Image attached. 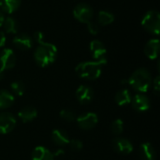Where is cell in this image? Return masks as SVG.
Returning a JSON list of instances; mask_svg holds the SVG:
<instances>
[{
	"mask_svg": "<svg viewBox=\"0 0 160 160\" xmlns=\"http://www.w3.org/2000/svg\"><path fill=\"white\" fill-rule=\"evenodd\" d=\"M106 63H107L106 58H102L96 61L82 62L76 67L75 70L81 78L93 81L100 77L102 72V68L103 66L106 65Z\"/></svg>",
	"mask_w": 160,
	"mask_h": 160,
	"instance_id": "cell-1",
	"label": "cell"
},
{
	"mask_svg": "<svg viewBox=\"0 0 160 160\" xmlns=\"http://www.w3.org/2000/svg\"><path fill=\"white\" fill-rule=\"evenodd\" d=\"M57 55V48L48 42L39 43L38 47L34 52V58L39 67L45 68L54 62Z\"/></svg>",
	"mask_w": 160,
	"mask_h": 160,
	"instance_id": "cell-2",
	"label": "cell"
},
{
	"mask_svg": "<svg viewBox=\"0 0 160 160\" xmlns=\"http://www.w3.org/2000/svg\"><path fill=\"white\" fill-rule=\"evenodd\" d=\"M128 83L136 91L146 93L152 84L151 73L145 68H139L133 72V74L128 80Z\"/></svg>",
	"mask_w": 160,
	"mask_h": 160,
	"instance_id": "cell-3",
	"label": "cell"
},
{
	"mask_svg": "<svg viewBox=\"0 0 160 160\" xmlns=\"http://www.w3.org/2000/svg\"><path fill=\"white\" fill-rule=\"evenodd\" d=\"M142 25L148 32L158 35L160 30V14L158 10H149L142 20Z\"/></svg>",
	"mask_w": 160,
	"mask_h": 160,
	"instance_id": "cell-4",
	"label": "cell"
},
{
	"mask_svg": "<svg viewBox=\"0 0 160 160\" xmlns=\"http://www.w3.org/2000/svg\"><path fill=\"white\" fill-rule=\"evenodd\" d=\"M16 56L11 49H4L0 53V81L4 78L6 71L14 68Z\"/></svg>",
	"mask_w": 160,
	"mask_h": 160,
	"instance_id": "cell-5",
	"label": "cell"
},
{
	"mask_svg": "<svg viewBox=\"0 0 160 160\" xmlns=\"http://www.w3.org/2000/svg\"><path fill=\"white\" fill-rule=\"evenodd\" d=\"M76 122L82 129L89 130L94 128L98 122V116L96 112H88L86 113L81 114L79 117L76 118Z\"/></svg>",
	"mask_w": 160,
	"mask_h": 160,
	"instance_id": "cell-6",
	"label": "cell"
},
{
	"mask_svg": "<svg viewBox=\"0 0 160 160\" xmlns=\"http://www.w3.org/2000/svg\"><path fill=\"white\" fill-rule=\"evenodd\" d=\"M73 15L76 20L81 22L87 23L91 21L93 17V9L92 8L84 3L78 4L73 9Z\"/></svg>",
	"mask_w": 160,
	"mask_h": 160,
	"instance_id": "cell-7",
	"label": "cell"
},
{
	"mask_svg": "<svg viewBox=\"0 0 160 160\" xmlns=\"http://www.w3.org/2000/svg\"><path fill=\"white\" fill-rule=\"evenodd\" d=\"M16 118L10 112L0 113V134H8L16 127Z\"/></svg>",
	"mask_w": 160,
	"mask_h": 160,
	"instance_id": "cell-8",
	"label": "cell"
},
{
	"mask_svg": "<svg viewBox=\"0 0 160 160\" xmlns=\"http://www.w3.org/2000/svg\"><path fill=\"white\" fill-rule=\"evenodd\" d=\"M75 97L81 104L85 105L92 101L94 98V91L90 86L82 84L77 88Z\"/></svg>",
	"mask_w": 160,
	"mask_h": 160,
	"instance_id": "cell-9",
	"label": "cell"
},
{
	"mask_svg": "<svg viewBox=\"0 0 160 160\" xmlns=\"http://www.w3.org/2000/svg\"><path fill=\"white\" fill-rule=\"evenodd\" d=\"M112 145L114 150L122 155H128L130 153L133 152V144L131 143V142L126 138L123 137H118L116 139L113 140L112 142Z\"/></svg>",
	"mask_w": 160,
	"mask_h": 160,
	"instance_id": "cell-10",
	"label": "cell"
},
{
	"mask_svg": "<svg viewBox=\"0 0 160 160\" xmlns=\"http://www.w3.org/2000/svg\"><path fill=\"white\" fill-rule=\"evenodd\" d=\"M131 105L133 109L138 112H146L150 109L151 103L147 96L143 94H137L131 99Z\"/></svg>",
	"mask_w": 160,
	"mask_h": 160,
	"instance_id": "cell-11",
	"label": "cell"
},
{
	"mask_svg": "<svg viewBox=\"0 0 160 160\" xmlns=\"http://www.w3.org/2000/svg\"><path fill=\"white\" fill-rule=\"evenodd\" d=\"M90 52L94 59L99 60L102 58H105L106 54V47L105 45L98 39H94L90 43Z\"/></svg>",
	"mask_w": 160,
	"mask_h": 160,
	"instance_id": "cell-12",
	"label": "cell"
},
{
	"mask_svg": "<svg viewBox=\"0 0 160 160\" xmlns=\"http://www.w3.org/2000/svg\"><path fill=\"white\" fill-rule=\"evenodd\" d=\"M13 44L17 49L25 51V50H29L32 47V39L27 34L22 33V34H18L13 38Z\"/></svg>",
	"mask_w": 160,
	"mask_h": 160,
	"instance_id": "cell-13",
	"label": "cell"
},
{
	"mask_svg": "<svg viewBox=\"0 0 160 160\" xmlns=\"http://www.w3.org/2000/svg\"><path fill=\"white\" fill-rule=\"evenodd\" d=\"M159 40L158 38L149 40L144 47V53L149 59H156L159 53Z\"/></svg>",
	"mask_w": 160,
	"mask_h": 160,
	"instance_id": "cell-14",
	"label": "cell"
},
{
	"mask_svg": "<svg viewBox=\"0 0 160 160\" xmlns=\"http://www.w3.org/2000/svg\"><path fill=\"white\" fill-rule=\"evenodd\" d=\"M37 116H38V111L36 108H34L32 106L23 107L18 112V117L23 123H29V122L35 120L37 118Z\"/></svg>",
	"mask_w": 160,
	"mask_h": 160,
	"instance_id": "cell-15",
	"label": "cell"
},
{
	"mask_svg": "<svg viewBox=\"0 0 160 160\" xmlns=\"http://www.w3.org/2000/svg\"><path fill=\"white\" fill-rule=\"evenodd\" d=\"M52 141L58 146H65L69 143L70 138L63 129H54L52 132Z\"/></svg>",
	"mask_w": 160,
	"mask_h": 160,
	"instance_id": "cell-16",
	"label": "cell"
},
{
	"mask_svg": "<svg viewBox=\"0 0 160 160\" xmlns=\"http://www.w3.org/2000/svg\"><path fill=\"white\" fill-rule=\"evenodd\" d=\"M140 156L142 160H156L157 153L150 142L142 143L140 146Z\"/></svg>",
	"mask_w": 160,
	"mask_h": 160,
	"instance_id": "cell-17",
	"label": "cell"
},
{
	"mask_svg": "<svg viewBox=\"0 0 160 160\" xmlns=\"http://www.w3.org/2000/svg\"><path fill=\"white\" fill-rule=\"evenodd\" d=\"M53 154L44 146H37L32 153V160H53Z\"/></svg>",
	"mask_w": 160,
	"mask_h": 160,
	"instance_id": "cell-18",
	"label": "cell"
},
{
	"mask_svg": "<svg viewBox=\"0 0 160 160\" xmlns=\"http://www.w3.org/2000/svg\"><path fill=\"white\" fill-rule=\"evenodd\" d=\"M15 98L12 93L8 90H0V110L8 109L14 103Z\"/></svg>",
	"mask_w": 160,
	"mask_h": 160,
	"instance_id": "cell-19",
	"label": "cell"
},
{
	"mask_svg": "<svg viewBox=\"0 0 160 160\" xmlns=\"http://www.w3.org/2000/svg\"><path fill=\"white\" fill-rule=\"evenodd\" d=\"M21 5V0H0V8L8 14L13 13Z\"/></svg>",
	"mask_w": 160,
	"mask_h": 160,
	"instance_id": "cell-20",
	"label": "cell"
},
{
	"mask_svg": "<svg viewBox=\"0 0 160 160\" xmlns=\"http://www.w3.org/2000/svg\"><path fill=\"white\" fill-rule=\"evenodd\" d=\"M131 94L128 89H121L115 95V102L119 106H126L131 103Z\"/></svg>",
	"mask_w": 160,
	"mask_h": 160,
	"instance_id": "cell-21",
	"label": "cell"
},
{
	"mask_svg": "<svg viewBox=\"0 0 160 160\" xmlns=\"http://www.w3.org/2000/svg\"><path fill=\"white\" fill-rule=\"evenodd\" d=\"M114 21V15L107 10H101L98 13V24L108 25Z\"/></svg>",
	"mask_w": 160,
	"mask_h": 160,
	"instance_id": "cell-22",
	"label": "cell"
},
{
	"mask_svg": "<svg viewBox=\"0 0 160 160\" xmlns=\"http://www.w3.org/2000/svg\"><path fill=\"white\" fill-rule=\"evenodd\" d=\"M4 28H5V31L7 33H9V34H15L17 33L18 31V23L17 22L11 18V17H8L5 19L4 21Z\"/></svg>",
	"mask_w": 160,
	"mask_h": 160,
	"instance_id": "cell-23",
	"label": "cell"
},
{
	"mask_svg": "<svg viewBox=\"0 0 160 160\" xmlns=\"http://www.w3.org/2000/svg\"><path fill=\"white\" fill-rule=\"evenodd\" d=\"M10 88L12 91V94L18 97H21L25 92V85L21 81H15L10 84Z\"/></svg>",
	"mask_w": 160,
	"mask_h": 160,
	"instance_id": "cell-24",
	"label": "cell"
},
{
	"mask_svg": "<svg viewBox=\"0 0 160 160\" xmlns=\"http://www.w3.org/2000/svg\"><path fill=\"white\" fill-rule=\"evenodd\" d=\"M111 129L112 132L114 135H120L123 131H124V121L120 118L115 119L111 126Z\"/></svg>",
	"mask_w": 160,
	"mask_h": 160,
	"instance_id": "cell-25",
	"label": "cell"
},
{
	"mask_svg": "<svg viewBox=\"0 0 160 160\" xmlns=\"http://www.w3.org/2000/svg\"><path fill=\"white\" fill-rule=\"evenodd\" d=\"M60 117L68 122H73L76 120V114L70 110H62L59 113Z\"/></svg>",
	"mask_w": 160,
	"mask_h": 160,
	"instance_id": "cell-26",
	"label": "cell"
},
{
	"mask_svg": "<svg viewBox=\"0 0 160 160\" xmlns=\"http://www.w3.org/2000/svg\"><path fill=\"white\" fill-rule=\"evenodd\" d=\"M87 28H88V31L90 32V34H92V35H97L99 32V24L96 22L90 21L89 22H87Z\"/></svg>",
	"mask_w": 160,
	"mask_h": 160,
	"instance_id": "cell-27",
	"label": "cell"
},
{
	"mask_svg": "<svg viewBox=\"0 0 160 160\" xmlns=\"http://www.w3.org/2000/svg\"><path fill=\"white\" fill-rule=\"evenodd\" d=\"M71 147L72 150L74 151H81L83 147V144L82 142V141L80 140H77V139H73V140H70L69 143H68Z\"/></svg>",
	"mask_w": 160,
	"mask_h": 160,
	"instance_id": "cell-28",
	"label": "cell"
},
{
	"mask_svg": "<svg viewBox=\"0 0 160 160\" xmlns=\"http://www.w3.org/2000/svg\"><path fill=\"white\" fill-rule=\"evenodd\" d=\"M34 39L39 44V43H41V42H43V39H44V35H43V33L42 32H40V31H36L35 33H34Z\"/></svg>",
	"mask_w": 160,
	"mask_h": 160,
	"instance_id": "cell-29",
	"label": "cell"
},
{
	"mask_svg": "<svg viewBox=\"0 0 160 160\" xmlns=\"http://www.w3.org/2000/svg\"><path fill=\"white\" fill-rule=\"evenodd\" d=\"M153 83H154V90H155V93H156L157 95H158V94H159V91H160V77L159 76H157V77H156V79L154 80Z\"/></svg>",
	"mask_w": 160,
	"mask_h": 160,
	"instance_id": "cell-30",
	"label": "cell"
},
{
	"mask_svg": "<svg viewBox=\"0 0 160 160\" xmlns=\"http://www.w3.org/2000/svg\"><path fill=\"white\" fill-rule=\"evenodd\" d=\"M6 40H7V38H6L5 33H4L3 31H0V48L3 47V46L5 45Z\"/></svg>",
	"mask_w": 160,
	"mask_h": 160,
	"instance_id": "cell-31",
	"label": "cell"
},
{
	"mask_svg": "<svg viewBox=\"0 0 160 160\" xmlns=\"http://www.w3.org/2000/svg\"><path fill=\"white\" fill-rule=\"evenodd\" d=\"M64 154H65V151L62 150V149H59V150H57V151L53 154V156H54V157H58V156H63Z\"/></svg>",
	"mask_w": 160,
	"mask_h": 160,
	"instance_id": "cell-32",
	"label": "cell"
},
{
	"mask_svg": "<svg viewBox=\"0 0 160 160\" xmlns=\"http://www.w3.org/2000/svg\"><path fill=\"white\" fill-rule=\"evenodd\" d=\"M4 21H5V17H4L3 13L0 11V26H2V25H3V23H4Z\"/></svg>",
	"mask_w": 160,
	"mask_h": 160,
	"instance_id": "cell-33",
	"label": "cell"
}]
</instances>
